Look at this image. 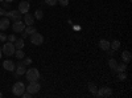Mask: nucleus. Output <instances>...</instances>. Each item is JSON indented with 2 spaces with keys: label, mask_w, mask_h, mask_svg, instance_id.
Masks as SVG:
<instances>
[{
  "label": "nucleus",
  "mask_w": 132,
  "mask_h": 98,
  "mask_svg": "<svg viewBox=\"0 0 132 98\" xmlns=\"http://www.w3.org/2000/svg\"><path fill=\"white\" fill-rule=\"evenodd\" d=\"M12 29H13V32H16V33H21V32L25 29V23H23L21 20L15 21L13 25H12Z\"/></svg>",
  "instance_id": "6e6552de"
},
{
  "label": "nucleus",
  "mask_w": 132,
  "mask_h": 98,
  "mask_svg": "<svg viewBox=\"0 0 132 98\" xmlns=\"http://www.w3.org/2000/svg\"><path fill=\"white\" fill-rule=\"evenodd\" d=\"M7 40V35L5 33H0V41H5Z\"/></svg>",
  "instance_id": "c756f323"
},
{
  "label": "nucleus",
  "mask_w": 132,
  "mask_h": 98,
  "mask_svg": "<svg viewBox=\"0 0 132 98\" xmlns=\"http://www.w3.org/2000/svg\"><path fill=\"white\" fill-rule=\"evenodd\" d=\"M111 95H112V89H110L108 86H104V88L98 89L95 97H111Z\"/></svg>",
  "instance_id": "423d86ee"
},
{
  "label": "nucleus",
  "mask_w": 132,
  "mask_h": 98,
  "mask_svg": "<svg viewBox=\"0 0 132 98\" xmlns=\"http://www.w3.org/2000/svg\"><path fill=\"white\" fill-rule=\"evenodd\" d=\"M7 17H8L9 20H13V21H19V20H21V13L19 12V9L8 11V12H7Z\"/></svg>",
  "instance_id": "0eeeda50"
},
{
  "label": "nucleus",
  "mask_w": 132,
  "mask_h": 98,
  "mask_svg": "<svg viewBox=\"0 0 132 98\" xmlns=\"http://www.w3.org/2000/svg\"><path fill=\"white\" fill-rule=\"evenodd\" d=\"M89 90L93 93V95H96V92H98V88L95 86V84H89Z\"/></svg>",
  "instance_id": "4be33fe9"
},
{
  "label": "nucleus",
  "mask_w": 132,
  "mask_h": 98,
  "mask_svg": "<svg viewBox=\"0 0 132 98\" xmlns=\"http://www.w3.org/2000/svg\"><path fill=\"white\" fill-rule=\"evenodd\" d=\"M8 27H9V19L8 17L0 19V31H5Z\"/></svg>",
  "instance_id": "ddd939ff"
},
{
  "label": "nucleus",
  "mask_w": 132,
  "mask_h": 98,
  "mask_svg": "<svg viewBox=\"0 0 132 98\" xmlns=\"http://www.w3.org/2000/svg\"><path fill=\"white\" fill-rule=\"evenodd\" d=\"M28 36H29V35L27 33V32H25V31H23V32H21V39H27Z\"/></svg>",
  "instance_id": "2f4dec72"
},
{
  "label": "nucleus",
  "mask_w": 132,
  "mask_h": 98,
  "mask_svg": "<svg viewBox=\"0 0 132 98\" xmlns=\"http://www.w3.org/2000/svg\"><path fill=\"white\" fill-rule=\"evenodd\" d=\"M23 62H24L25 65H30V64H32V58H29V57H27V58H23Z\"/></svg>",
  "instance_id": "cd10ccee"
},
{
  "label": "nucleus",
  "mask_w": 132,
  "mask_h": 98,
  "mask_svg": "<svg viewBox=\"0 0 132 98\" xmlns=\"http://www.w3.org/2000/svg\"><path fill=\"white\" fill-rule=\"evenodd\" d=\"M28 35H32V33H35V32L37 31L36 27H33V25H25V29H24Z\"/></svg>",
  "instance_id": "412c9836"
},
{
  "label": "nucleus",
  "mask_w": 132,
  "mask_h": 98,
  "mask_svg": "<svg viewBox=\"0 0 132 98\" xmlns=\"http://www.w3.org/2000/svg\"><path fill=\"white\" fill-rule=\"evenodd\" d=\"M58 3V0H45V4L48 5H56Z\"/></svg>",
  "instance_id": "393cba45"
},
{
  "label": "nucleus",
  "mask_w": 132,
  "mask_h": 98,
  "mask_svg": "<svg viewBox=\"0 0 132 98\" xmlns=\"http://www.w3.org/2000/svg\"><path fill=\"white\" fill-rule=\"evenodd\" d=\"M4 2H7V3H11V2H13V0H4Z\"/></svg>",
  "instance_id": "72a5a7b5"
},
{
  "label": "nucleus",
  "mask_w": 132,
  "mask_h": 98,
  "mask_svg": "<svg viewBox=\"0 0 132 98\" xmlns=\"http://www.w3.org/2000/svg\"><path fill=\"white\" fill-rule=\"evenodd\" d=\"M15 56L17 57V60H23L25 57V53L23 52V49H17V50H15Z\"/></svg>",
  "instance_id": "6ab92c4d"
},
{
  "label": "nucleus",
  "mask_w": 132,
  "mask_h": 98,
  "mask_svg": "<svg viewBox=\"0 0 132 98\" xmlns=\"http://www.w3.org/2000/svg\"><path fill=\"white\" fill-rule=\"evenodd\" d=\"M25 92V85L23 84V82H16L13 86H12V93L15 94V95H17V97H21V94H23Z\"/></svg>",
  "instance_id": "20e7f679"
},
{
  "label": "nucleus",
  "mask_w": 132,
  "mask_h": 98,
  "mask_svg": "<svg viewBox=\"0 0 132 98\" xmlns=\"http://www.w3.org/2000/svg\"><path fill=\"white\" fill-rule=\"evenodd\" d=\"M7 39H8V41H11V42H15V40L17 39L15 35H9V36H7Z\"/></svg>",
  "instance_id": "bb28decb"
},
{
  "label": "nucleus",
  "mask_w": 132,
  "mask_h": 98,
  "mask_svg": "<svg viewBox=\"0 0 132 98\" xmlns=\"http://www.w3.org/2000/svg\"><path fill=\"white\" fill-rule=\"evenodd\" d=\"M3 68H4L5 70H8V72H13V70L16 69V65H15V62H13V61H11V60H5V61L3 62Z\"/></svg>",
  "instance_id": "9b49d317"
},
{
  "label": "nucleus",
  "mask_w": 132,
  "mask_h": 98,
  "mask_svg": "<svg viewBox=\"0 0 132 98\" xmlns=\"http://www.w3.org/2000/svg\"><path fill=\"white\" fill-rule=\"evenodd\" d=\"M44 17V12L41 9H37L36 12H35V19H37V20H41Z\"/></svg>",
  "instance_id": "5701e85b"
},
{
  "label": "nucleus",
  "mask_w": 132,
  "mask_h": 98,
  "mask_svg": "<svg viewBox=\"0 0 132 98\" xmlns=\"http://www.w3.org/2000/svg\"><path fill=\"white\" fill-rule=\"evenodd\" d=\"M108 66L111 68L112 72H115V69H116V66H118L116 60H115V58H110V60H108Z\"/></svg>",
  "instance_id": "a211bd4d"
},
{
  "label": "nucleus",
  "mask_w": 132,
  "mask_h": 98,
  "mask_svg": "<svg viewBox=\"0 0 132 98\" xmlns=\"http://www.w3.org/2000/svg\"><path fill=\"white\" fill-rule=\"evenodd\" d=\"M25 76H27V80H28L29 82H30V81H38V80H40V72H38V69H36V68H29V69H27Z\"/></svg>",
  "instance_id": "f257e3e1"
},
{
  "label": "nucleus",
  "mask_w": 132,
  "mask_h": 98,
  "mask_svg": "<svg viewBox=\"0 0 132 98\" xmlns=\"http://www.w3.org/2000/svg\"><path fill=\"white\" fill-rule=\"evenodd\" d=\"M29 36H30V42H32L33 45H41L42 42H44V36L41 33H38L37 31L35 32V33L29 35Z\"/></svg>",
  "instance_id": "39448f33"
},
{
  "label": "nucleus",
  "mask_w": 132,
  "mask_h": 98,
  "mask_svg": "<svg viewBox=\"0 0 132 98\" xmlns=\"http://www.w3.org/2000/svg\"><path fill=\"white\" fill-rule=\"evenodd\" d=\"M15 50H16V48H15V45H13V42H11V41L5 42V44L2 47V53L5 54L7 57H9V56H12V54H15Z\"/></svg>",
  "instance_id": "f03ea898"
},
{
  "label": "nucleus",
  "mask_w": 132,
  "mask_h": 98,
  "mask_svg": "<svg viewBox=\"0 0 132 98\" xmlns=\"http://www.w3.org/2000/svg\"><path fill=\"white\" fill-rule=\"evenodd\" d=\"M13 45H15V48L16 49H23L24 48V39H16L15 40V42H13Z\"/></svg>",
  "instance_id": "2eb2a0df"
},
{
  "label": "nucleus",
  "mask_w": 132,
  "mask_h": 98,
  "mask_svg": "<svg viewBox=\"0 0 132 98\" xmlns=\"http://www.w3.org/2000/svg\"><path fill=\"white\" fill-rule=\"evenodd\" d=\"M2 97H3V94H2V93H0V98H2Z\"/></svg>",
  "instance_id": "c9c22d12"
},
{
  "label": "nucleus",
  "mask_w": 132,
  "mask_h": 98,
  "mask_svg": "<svg viewBox=\"0 0 132 98\" xmlns=\"http://www.w3.org/2000/svg\"><path fill=\"white\" fill-rule=\"evenodd\" d=\"M110 48H111L112 50H118L120 48V41L119 40H114L112 42H110Z\"/></svg>",
  "instance_id": "f3484780"
},
{
  "label": "nucleus",
  "mask_w": 132,
  "mask_h": 98,
  "mask_svg": "<svg viewBox=\"0 0 132 98\" xmlns=\"http://www.w3.org/2000/svg\"><path fill=\"white\" fill-rule=\"evenodd\" d=\"M118 78H119L120 81H124V80L127 78V74H126V72H119V74H118Z\"/></svg>",
  "instance_id": "b1692460"
},
{
  "label": "nucleus",
  "mask_w": 132,
  "mask_h": 98,
  "mask_svg": "<svg viewBox=\"0 0 132 98\" xmlns=\"http://www.w3.org/2000/svg\"><path fill=\"white\" fill-rule=\"evenodd\" d=\"M2 3H3V2H2ZM8 7H9V4H8L7 2H4V3H3V8H4V9H7Z\"/></svg>",
  "instance_id": "473e14b6"
},
{
  "label": "nucleus",
  "mask_w": 132,
  "mask_h": 98,
  "mask_svg": "<svg viewBox=\"0 0 132 98\" xmlns=\"http://www.w3.org/2000/svg\"><path fill=\"white\" fill-rule=\"evenodd\" d=\"M126 69H127V64L126 62H123V64H118V66H116V69H115V72H126Z\"/></svg>",
  "instance_id": "aec40b11"
},
{
  "label": "nucleus",
  "mask_w": 132,
  "mask_h": 98,
  "mask_svg": "<svg viewBox=\"0 0 132 98\" xmlns=\"http://www.w3.org/2000/svg\"><path fill=\"white\" fill-rule=\"evenodd\" d=\"M58 3L62 7H66V5H69V0H58Z\"/></svg>",
  "instance_id": "a878e982"
},
{
  "label": "nucleus",
  "mask_w": 132,
  "mask_h": 98,
  "mask_svg": "<svg viewBox=\"0 0 132 98\" xmlns=\"http://www.w3.org/2000/svg\"><path fill=\"white\" fill-rule=\"evenodd\" d=\"M40 89H41V85H40V82H38V81H30V82H29V85L25 88V90H27V92H29L30 94H36V93H38V92H40Z\"/></svg>",
  "instance_id": "7ed1b4c3"
},
{
  "label": "nucleus",
  "mask_w": 132,
  "mask_h": 98,
  "mask_svg": "<svg viewBox=\"0 0 132 98\" xmlns=\"http://www.w3.org/2000/svg\"><path fill=\"white\" fill-rule=\"evenodd\" d=\"M99 47H101V49H103L104 52L108 50V49H111V48H110V42L107 40H101V41H99Z\"/></svg>",
  "instance_id": "dca6fc26"
},
{
  "label": "nucleus",
  "mask_w": 132,
  "mask_h": 98,
  "mask_svg": "<svg viewBox=\"0 0 132 98\" xmlns=\"http://www.w3.org/2000/svg\"><path fill=\"white\" fill-rule=\"evenodd\" d=\"M131 58H132V54H131V52H128V50H124V52L122 53V60H123V62L128 64V62L131 61Z\"/></svg>",
  "instance_id": "4468645a"
},
{
  "label": "nucleus",
  "mask_w": 132,
  "mask_h": 98,
  "mask_svg": "<svg viewBox=\"0 0 132 98\" xmlns=\"http://www.w3.org/2000/svg\"><path fill=\"white\" fill-rule=\"evenodd\" d=\"M29 8H30V4H29V2H25V0H23L20 4H19V12L20 13H28L29 12Z\"/></svg>",
  "instance_id": "9d476101"
},
{
  "label": "nucleus",
  "mask_w": 132,
  "mask_h": 98,
  "mask_svg": "<svg viewBox=\"0 0 132 98\" xmlns=\"http://www.w3.org/2000/svg\"><path fill=\"white\" fill-rule=\"evenodd\" d=\"M0 58H2V48H0Z\"/></svg>",
  "instance_id": "f704fd0d"
},
{
  "label": "nucleus",
  "mask_w": 132,
  "mask_h": 98,
  "mask_svg": "<svg viewBox=\"0 0 132 98\" xmlns=\"http://www.w3.org/2000/svg\"><path fill=\"white\" fill-rule=\"evenodd\" d=\"M2 15H5V16H7V11H5L3 7H0V16H2Z\"/></svg>",
  "instance_id": "7c9ffc66"
},
{
  "label": "nucleus",
  "mask_w": 132,
  "mask_h": 98,
  "mask_svg": "<svg viewBox=\"0 0 132 98\" xmlns=\"http://www.w3.org/2000/svg\"><path fill=\"white\" fill-rule=\"evenodd\" d=\"M15 70H16V74H17V76H23V74H25V72H27V65H25L23 61L19 60Z\"/></svg>",
  "instance_id": "1a4fd4ad"
},
{
  "label": "nucleus",
  "mask_w": 132,
  "mask_h": 98,
  "mask_svg": "<svg viewBox=\"0 0 132 98\" xmlns=\"http://www.w3.org/2000/svg\"><path fill=\"white\" fill-rule=\"evenodd\" d=\"M32 95H33V94H30L29 92H24L23 94H21V97H24V98H30Z\"/></svg>",
  "instance_id": "c85d7f7f"
},
{
  "label": "nucleus",
  "mask_w": 132,
  "mask_h": 98,
  "mask_svg": "<svg viewBox=\"0 0 132 98\" xmlns=\"http://www.w3.org/2000/svg\"><path fill=\"white\" fill-rule=\"evenodd\" d=\"M24 23H25V25H33L35 24V17H33L29 12L25 13L24 15Z\"/></svg>",
  "instance_id": "f8f14e48"
},
{
  "label": "nucleus",
  "mask_w": 132,
  "mask_h": 98,
  "mask_svg": "<svg viewBox=\"0 0 132 98\" xmlns=\"http://www.w3.org/2000/svg\"><path fill=\"white\" fill-rule=\"evenodd\" d=\"M2 2H4V0H0V3H2Z\"/></svg>",
  "instance_id": "e433bc0d"
}]
</instances>
